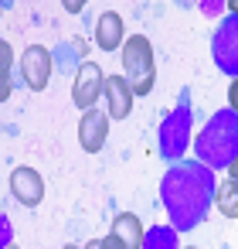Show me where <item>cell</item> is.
Instances as JSON below:
<instances>
[{
	"mask_svg": "<svg viewBox=\"0 0 238 249\" xmlns=\"http://www.w3.org/2000/svg\"><path fill=\"white\" fill-rule=\"evenodd\" d=\"M85 249H102V239H92V242H85Z\"/></svg>",
	"mask_w": 238,
	"mask_h": 249,
	"instance_id": "9a60e30c",
	"label": "cell"
},
{
	"mask_svg": "<svg viewBox=\"0 0 238 249\" xmlns=\"http://www.w3.org/2000/svg\"><path fill=\"white\" fill-rule=\"evenodd\" d=\"M123 79L136 96H146L157 86V55L146 35H129L123 45Z\"/></svg>",
	"mask_w": 238,
	"mask_h": 249,
	"instance_id": "6da1fadb",
	"label": "cell"
},
{
	"mask_svg": "<svg viewBox=\"0 0 238 249\" xmlns=\"http://www.w3.org/2000/svg\"><path fill=\"white\" fill-rule=\"evenodd\" d=\"M7 249H17V246H7Z\"/></svg>",
	"mask_w": 238,
	"mask_h": 249,
	"instance_id": "e0dca14e",
	"label": "cell"
},
{
	"mask_svg": "<svg viewBox=\"0 0 238 249\" xmlns=\"http://www.w3.org/2000/svg\"><path fill=\"white\" fill-rule=\"evenodd\" d=\"M11 195L24 205V208H34V205H41V198H45V178H41V171H34V167H14L11 171Z\"/></svg>",
	"mask_w": 238,
	"mask_h": 249,
	"instance_id": "5b68a950",
	"label": "cell"
},
{
	"mask_svg": "<svg viewBox=\"0 0 238 249\" xmlns=\"http://www.w3.org/2000/svg\"><path fill=\"white\" fill-rule=\"evenodd\" d=\"M228 106H231V109L238 113V79H235V82L228 86Z\"/></svg>",
	"mask_w": 238,
	"mask_h": 249,
	"instance_id": "8fae6325",
	"label": "cell"
},
{
	"mask_svg": "<svg viewBox=\"0 0 238 249\" xmlns=\"http://www.w3.org/2000/svg\"><path fill=\"white\" fill-rule=\"evenodd\" d=\"M109 235H116L126 249H140V246H143V225H140V218H136L133 212H119V215L112 218Z\"/></svg>",
	"mask_w": 238,
	"mask_h": 249,
	"instance_id": "ba28073f",
	"label": "cell"
},
{
	"mask_svg": "<svg viewBox=\"0 0 238 249\" xmlns=\"http://www.w3.org/2000/svg\"><path fill=\"white\" fill-rule=\"evenodd\" d=\"M187 249H194V246H187Z\"/></svg>",
	"mask_w": 238,
	"mask_h": 249,
	"instance_id": "ac0fdd59",
	"label": "cell"
},
{
	"mask_svg": "<svg viewBox=\"0 0 238 249\" xmlns=\"http://www.w3.org/2000/svg\"><path fill=\"white\" fill-rule=\"evenodd\" d=\"M214 205H218V212L224 218H238V181L224 178L218 184V191H214Z\"/></svg>",
	"mask_w": 238,
	"mask_h": 249,
	"instance_id": "9c48e42d",
	"label": "cell"
},
{
	"mask_svg": "<svg viewBox=\"0 0 238 249\" xmlns=\"http://www.w3.org/2000/svg\"><path fill=\"white\" fill-rule=\"evenodd\" d=\"M228 178H231V181H238V154H235V160L228 164Z\"/></svg>",
	"mask_w": 238,
	"mask_h": 249,
	"instance_id": "5bb4252c",
	"label": "cell"
},
{
	"mask_svg": "<svg viewBox=\"0 0 238 249\" xmlns=\"http://www.w3.org/2000/svg\"><path fill=\"white\" fill-rule=\"evenodd\" d=\"M95 45L102 52H116L126 45V31H123V18L116 11H102L95 21Z\"/></svg>",
	"mask_w": 238,
	"mask_h": 249,
	"instance_id": "52a82bcc",
	"label": "cell"
},
{
	"mask_svg": "<svg viewBox=\"0 0 238 249\" xmlns=\"http://www.w3.org/2000/svg\"><path fill=\"white\" fill-rule=\"evenodd\" d=\"M55 65H51V52L45 45H28L21 52V79L31 92H41L48 89V79H51Z\"/></svg>",
	"mask_w": 238,
	"mask_h": 249,
	"instance_id": "7a4b0ae2",
	"label": "cell"
},
{
	"mask_svg": "<svg viewBox=\"0 0 238 249\" xmlns=\"http://www.w3.org/2000/svg\"><path fill=\"white\" fill-rule=\"evenodd\" d=\"M62 249H85V246H75V242H68V246H62Z\"/></svg>",
	"mask_w": 238,
	"mask_h": 249,
	"instance_id": "2e32d148",
	"label": "cell"
},
{
	"mask_svg": "<svg viewBox=\"0 0 238 249\" xmlns=\"http://www.w3.org/2000/svg\"><path fill=\"white\" fill-rule=\"evenodd\" d=\"M102 249H126V246H123L116 235H106V239H102Z\"/></svg>",
	"mask_w": 238,
	"mask_h": 249,
	"instance_id": "4fadbf2b",
	"label": "cell"
},
{
	"mask_svg": "<svg viewBox=\"0 0 238 249\" xmlns=\"http://www.w3.org/2000/svg\"><path fill=\"white\" fill-rule=\"evenodd\" d=\"M65 11L68 14H82L85 11V0H65Z\"/></svg>",
	"mask_w": 238,
	"mask_h": 249,
	"instance_id": "7c38bea8",
	"label": "cell"
},
{
	"mask_svg": "<svg viewBox=\"0 0 238 249\" xmlns=\"http://www.w3.org/2000/svg\"><path fill=\"white\" fill-rule=\"evenodd\" d=\"M11 72H14V48L4 41L0 45V99H11V89H14Z\"/></svg>",
	"mask_w": 238,
	"mask_h": 249,
	"instance_id": "30bf717a",
	"label": "cell"
},
{
	"mask_svg": "<svg viewBox=\"0 0 238 249\" xmlns=\"http://www.w3.org/2000/svg\"><path fill=\"white\" fill-rule=\"evenodd\" d=\"M106 137H109V113L85 109L82 120H79V147L85 154H99L106 147Z\"/></svg>",
	"mask_w": 238,
	"mask_h": 249,
	"instance_id": "277c9868",
	"label": "cell"
},
{
	"mask_svg": "<svg viewBox=\"0 0 238 249\" xmlns=\"http://www.w3.org/2000/svg\"><path fill=\"white\" fill-rule=\"evenodd\" d=\"M106 109H109V120H126L133 113V99L136 92L129 89V82L123 75H109L106 79Z\"/></svg>",
	"mask_w": 238,
	"mask_h": 249,
	"instance_id": "8992f818",
	"label": "cell"
},
{
	"mask_svg": "<svg viewBox=\"0 0 238 249\" xmlns=\"http://www.w3.org/2000/svg\"><path fill=\"white\" fill-rule=\"evenodd\" d=\"M106 79L102 69L95 62H82L79 72H75V86H72V103L85 113V109H95V99L106 92Z\"/></svg>",
	"mask_w": 238,
	"mask_h": 249,
	"instance_id": "3957f363",
	"label": "cell"
}]
</instances>
